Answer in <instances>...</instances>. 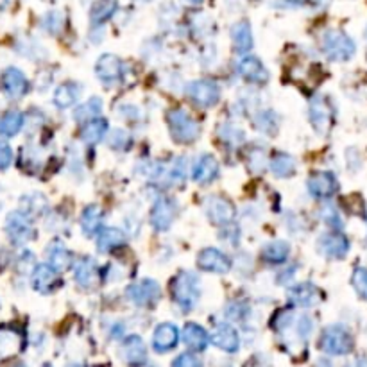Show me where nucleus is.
<instances>
[{"mask_svg":"<svg viewBox=\"0 0 367 367\" xmlns=\"http://www.w3.org/2000/svg\"><path fill=\"white\" fill-rule=\"evenodd\" d=\"M106 133H108V122H106L104 119H99V117L85 122V126H83L81 129L83 140H85V144H90V145L102 140Z\"/></svg>","mask_w":367,"mask_h":367,"instance_id":"7c9ffc66","label":"nucleus"},{"mask_svg":"<svg viewBox=\"0 0 367 367\" xmlns=\"http://www.w3.org/2000/svg\"><path fill=\"white\" fill-rule=\"evenodd\" d=\"M167 122L169 133H171L172 140L178 144H193L199 138V122L185 110H171L167 113Z\"/></svg>","mask_w":367,"mask_h":367,"instance_id":"f03ea898","label":"nucleus"},{"mask_svg":"<svg viewBox=\"0 0 367 367\" xmlns=\"http://www.w3.org/2000/svg\"><path fill=\"white\" fill-rule=\"evenodd\" d=\"M75 282L83 289H93L99 282V267L92 258H81L74 269Z\"/></svg>","mask_w":367,"mask_h":367,"instance_id":"4be33fe9","label":"nucleus"},{"mask_svg":"<svg viewBox=\"0 0 367 367\" xmlns=\"http://www.w3.org/2000/svg\"><path fill=\"white\" fill-rule=\"evenodd\" d=\"M321 47H323V52L326 54L328 60L331 61H348L355 56L356 52L355 41L342 31L335 29L326 31L323 34Z\"/></svg>","mask_w":367,"mask_h":367,"instance_id":"7ed1b4c3","label":"nucleus"},{"mask_svg":"<svg viewBox=\"0 0 367 367\" xmlns=\"http://www.w3.org/2000/svg\"><path fill=\"white\" fill-rule=\"evenodd\" d=\"M58 269L52 267L50 264H41L36 265L31 276V283H33V289L40 294H50L60 287V275H58Z\"/></svg>","mask_w":367,"mask_h":367,"instance_id":"9d476101","label":"nucleus"},{"mask_svg":"<svg viewBox=\"0 0 367 367\" xmlns=\"http://www.w3.org/2000/svg\"><path fill=\"white\" fill-rule=\"evenodd\" d=\"M185 92L188 95V99L196 106H201V108H212L220 99L219 85L213 81H208V79H199V81L188 83L185 86Z\"/></svg>","mask_w":367,"mask_h":367,"instance_id":"20e7f679","label":"nucleus"},{"mask_svg":"<svg viewBox=\"0 0 367 367\" xmlns=\"http://www.w3.org/2000/svg\"><path fill=\"white\" fill-rule=\"evenodd\" d=\"M79 93H81V88H79V85H75V83H63V85H60L56 88V92H54V104H56L58 108L61 110H67L70 108L72 104H75V100L79 99Z\"/></svg>","mask_w":367,"mask_h":367,"instance_id":"bb28decb","label":"nucleus"},{"mask_svg":"<svg viewBox=\"0 0 367 367\" xmlns=\"http://www.w3.org/2000/svg\"><path fill=\"white\" fill-rule=\"evenodd\" d=\"M289 299L294 304H299V307H314V304H317L321 301V292L312 283H301V285H296L294 289H290Z\"/></svg>","mask_w":367,"mask_h":367,"instance_id":"b1692460","label":"nucleus"},{"mask_svg":"<svg viewBox=\"0 0 367 367\" xmlns=\"http://www.w3.org/2000/svg\"><path fill=\"white\" fill-rule=\"evenodd\" d=\"M181 337H183V342H185L192 351H197V353L204 351V349L208 348V344L212 342V337L206 334V330L196 323L185 324V328H183L181 331Z\"/></svg>","mask_w":367,"mask_h":367,"instance_id":"412c9836","label":"nucleus"},{"mask_svg":"<svg viewBox=\"0 0 367 367\" xmlns=\"http://www.w3.org/2000/svg\"><path fill=\"white\" fill-rule=\"evenodd\" d=\"M321 348L328 355H348L353 349V337L344 326H330L321 337Z\"/></svg>","mask_w":367,"mask_h":367,"instance_id":"39448f33","label":"nucleus"},{"mask_svg":"<svg viewBox=\"0 0 367 367\" xmlns=\"http://www.w3.org/2000/svg\"><path fill=\"white\" fill-rule=\"evenodd\" d=\"M124 244H126V233L119 228H102L97 233V249L102 255H108L113 249L120 248Z\"/></svg>","mask_w":367,"mask_h":367,"instance_id":"5701e85b","label":"nucleus"},{"mask_svg":"<svg viewBox=\"0 0 367 367\" xmlns=\"http://www.w3.org/2000/svg\"><path fill=\"white\" fill-rule=\"evenodd\" d=\"M323 217H324V220H326L328 224H331V226L337 228V230L342 226L341 219H339V213L335 212L334 208H326V210H324V213H323Z\"/></svg>","mask_w":367,"mask_h":367,"instance_id":"79ce46f5","label":"nucleus"},{"mask_svg":"<svg viewBox=\"0 0 367 367\" xmlns=\"http://www.w3.org/2000/svg\"><path fill=\"white\" fill-rule=\"evenodd\" d=\"M117 8H119L117 0H97L95 4L92 6V11H90V20H92L95 26L108 22V20L117 13Z\"/></svg>","mask_w":367,"mask_h":367,"instance_id":"2f4dec72","label":"nucleus"},{"mask_svg":"<svg viewBox=\"0 0 367 367\" xmlns=\"http://www.w3.org/2000/svg\"><path fill=\"white\" fill-rule=\"evenodd\" d=\"M122 351L124 360H127L129 363H142L145 360V355H147V349H145L144 341L137 335H131L126 341L122 342Z\"/></svg>","mask_w":367,"mask_h":367,"instance_id":"393cba45","label":"nucleus"},{"mask_svg":"<svg viewBox=\"0 0 367 367\" xmlns=\"http://www.w3.org/2000/svg\"><path fill=\"white\" fill-rule=\"evenodd\" d=\"M231 40L238 52H249L252 48V33L248 22H237L231 27Z\"/></svg>","mask_w":367,"mask_h":367,"instance_id":"cd10ccee","label":"nucleus"},{"mask_svg":"<svg viewBox=\"0 0 367 367\" xmlns=\"http://www.w3.org/2000/svg\"><path fill=\"white\" fill-rule=\"evenodd\" d=\"M331 120H334V113H331V108L328 106L326 99L316 97L310 104V122L314 129L319 134H324L330 129Z\"/></svg>","mask_w":367,"mask_h":367,"instance_id":"dca6fc26","label":"nucleus"},{"mask_svg":"<svg viewBox=\"0 0 367 367\" xmlns=\"http://www.w3.org/2000/svg\"><path fill=\"white\" fill-rule=\"evenodd\" d=\"M100 226H102V210L95 204H90L83 210L81 216V228L86 235H95L100 231Z\"/></svg>","mask_w":367,"mask_h":367,"instance_id":"c85d7f7f","label":"nucleus"},{"mask_svg":"<svg viewBox=\"0 0 367 367\" xmlns=\"http://www.w3.org/2000/svg\"><path fill=\"white\" fill-rule=\"evenodd\" d=\"M2 86L13 99H20L29 92V81H27L26 74L15 67H9L2 72Z\"/></svg>","mask_w":367,"mask_h":367,"instance_id":"f3484780","label":"nucleus"},{"mask_svg":"<svg viewBox=\"0 0 367 367\" xmlns=\"http://www.w3.org/2000/svg\"><path fill=\"white\" fill-rule=\"evenodd\" d=\"M317 249L321 255L328 256V258L341 260L348 255L349 251V240L344 235L331 231V233H324L317 242Z\"/></svg>","mask_w":367,"mask_h":367,"instance_id":"f8f14e48","label":"nucleus"},{"mask_svg":"<svg viewBox=\"0 0 367 367\" xmlns=\"http://www.w3.org/2000/svg\"><path fill=\"white\" fill-rule=\"evenodd\" d=\"M204 210H206V216L210 219V223H213L216 226H228L231 220L235 219L237 212H235V206L231 204V201H228L223 196H210L204 201Z\"/></svg>","mask_w":367,"mask_h":367,"instance_id":"0eeeda50","label":"nucleus"},{"mask_svg":"<svg viewBox=\"0 0 367 367\" xmlns=\"http://www.w3.org/2000/svg\"><path fill=\"white\" fill-rule=\"evenodd\" d=\"M160 285L154 280H142L127 287V297L138 307H149L160 299Z\"/></svg>","mask_w":367,"mask_h":367,"instance_id":"1a4fd4ad","label":"nucleus"},{"mask_svg":"<svg viewBox=\"0 0 367 367\" xmlns=\"http://www.w3.org/2000/svg\"><path fill=\"white\" fill-rule=\"evenodd\" d=\"M237 72L245 81L255 83V85H265L269 81V72L264 63L255 56H244L237 63Z\"/></svg>","mask_w":367,"mask_h":367,"instance_id":"ddd939ff","label":"nucleus"},{"mask_svg":"<svg viewBox=\"0 0 367 367\" xmlns=\"http://www.w3.org/2000/svg\"><path fill=\"white\" fill-rule=\"evenodd\" d=\"M269 167H271L272 174L278 176V178H290L296 172V161H294L292 156L278 152L271 160Z\"/></svg>","mask_w":367,"mask_h":367,"instance_id":"473e14b6","label":"nucleus"},{"mask_svg":"<svg viewBox=\"0 0 367 367\" xmlns=\"http://www.w3.org/2000/svg\"><path fill=\"white\" fill-rule=\"evenodd\" d=\"M6 233L11 238L13 244L22 245L26 242L33 240L34 237V226L31 217L27 216V212H11L6 219Z\"/></svg>","mask_w":367,"mask_h":367,"instance_id":"423d86ee","label":"nucleus"},{"mask_svg":"<svg viewBox=\"0 0 367 367\" xmlns=\"http://www.w3.org/2000/svg\"><path fill=\"white\" fill-rule=\"evenodd\" d=\"M179 342V331L174 324L164 323L156 328L154 334H152V348L160 353H167L171 349L176 348V344Z\"/></svg>","mask_w":367,"mask_h":367,"instance_id":"a211bd4d","label":"nucleus"},{"mask_svg":"<svg viewBox=\"0 0 367 367\" xmlns=\"http://www.w3.org/2000/svg\"><path fill=\"white\" fill-rule=\"evenodd\" d=\"M127 134L124 133V131L120 129H115L112 133V140H110V145H112L113 149H124L127 145Z\"/></svg>","mask_w":367,"mask_h":367,"instance_id":"ea45409f","label":"nucleus"},{"mask_svg":"<svg viewBox=\"0 0 367 367\" xmlns=\"http://www.w3.org/2000/svg\"><path fill=\"white\" fill-rule=\"evenodd\" d=\"M199 282L192 272L183 271L172 278L171 296L183 312H190L196 308L197 301H199Z\"/></svg>","mask_w":367,"mask_h":367,"instance_id":"f257e3e1","label":"nucleus"},{"mask_svg":"<svg viewBox=\"0 0 367 367\" xmlns=\"http://www.w3.org/2000/svg\"><path fill=\"white\" fill-rule=\"evenodd\" d=\"M197 267L206 272H217L223 275L231 269V260L223 251L213 248H206L197 256Z\"/></svg>","mask_w":367,"mask_h":367,"instance_id":"9b49d317","label":"nucleus"},{"mask_svg":"<svg viewBox=\"0 0 367 367\" xmlns=\"http://www.w3.org/2000/svg\"><path fill=\"white\" fill-rule=\"evenodd\" d=\"M289 252H290V245L287 244L285 240H275V242H269L267 245L264 248L262 251V256L267 264H285L287 258H289Z\"/></svg>","mask_w":367,"mask_h":367,"instance_id":"c756f323","label":"nucleus"},{"mask_svg":"<svg viewBox=\"0 0 367 367\" xmlns=\"http://www.w3.org/2000/svg\"><path fill=\"white\" fill-rule=\"evenodd\" d=\"M122 61L117 56H113V54H104V56H100L95 63L97 78L102 83H106V85L120 81V79H122Z\"/></svg>","mask_w":367,"mask_h":367,"instance_id":"2eb2a0df","label":"nucleus"},{"mask_svg":"<svg viewBox=\"0 0 367 367\" xmlns=\"http://www.w3.org/2000/svg\"><path fill=\"white\" fill-rule=\"evenodd\" d=\"M351 283L355 292L358 294L362 299H367V269L366 267H356L353 271Z\"/></svg>","mask_w":367,"mask_h":367,"instance_id":"e433bc0d","label":"nucleus"},{"mask_svg":"<svg viewBox=\"0 0 367 367\" xmlns=\"http://www.w3.org/2000/svg\"><path fill=\"white\" fill-rule=\"evenodd\" d=\"M8 4H9V0H0V11L8 8Z\"/></svg>","mask_w":367,"mask_h":367,"instance_id":"37998d69","label":"nucleus"},{"mask_svg":"<svg viewBox=\"0 0 367 367\" xmlns=\"http://www.w3.org/2000/svg\"><path fill=\"white\" fill-rule=\"evenodd\" d=\"M100 108H102V102H100V99H90L85 106H81V108L75 112V119L83 124L88 122V120L95 119V117L100 115Z\"/></svg>","mask_w":367,"mask_h":367,"instance_id":"f704fd0d","label":"nucleus"},{"mask_svg":"<svg viewBox=\"0 0 367 367\" xmlns=\"http://www.w3.org/2000/svg\"><path fill=\"white\" fill-rule=\"evenodd\" d=\"M45 31H48L50 34H60L61 29L65 27V16L60 11H50L43 16V22H41Z\"/></svg>","mask_w":367,"mask_h":367,"instance_id":"c9c22d12","label":"nucleus"},{"mask_svg":"<svg viewBox=\"0 0 367 367\" xmlns=\"http://www.w3.org/2000/svg\"><path fill=\"white\" fill-rule=\"evenodd\" d=\"M212 342L217 348L228 353H237L240 349V337H238L237 330L226 323L217 324L216 331L212 335Z\"/></svg>","mask_w":367,"mask_h":367,"instance_id":"6ab92c4d","label":"nucleus"},{"mask_svg":"<svg viewBox=\"0 0 367 367\" xmlns=\"http://www.w3.org/2000/svg\"><path fill=\"white\" fill-rule=\"evenodd\" d=\"M48 264L58 271H67L72 265V255L61 242H52L47 248Z\"/></svg>","mask_w":367,"mask_h":367,"instance_id":"a878e982","label":"nucleus"},{"mask_svg":"<svg viewBox=\"0 0 367 367\" xmlns=\"http://www.w3.org/2000/svg\"><path fill=\"white\" fill-rule=\"evenodd\" d=\"M292 319H294V314L290 310H278L275 314V317H272L271 324L276 328V330H287V328L292 324Z\"/></svg>","mask_w":367,"mask_h":367,"instance_id":"4c0bfd02","label":"nucleus"},{"mask_svg":"<svg viewBox=\"0 0 367 367\" xmlns=\"http://www.w3.org/2000/svg\"><path fill=\"white\" fill-rule=\"evenodd\" d=\"M339 188L337 178L331 172H316L308 178V192L317 199H328Z\"/></svg>","mask_w":367,"mask_h":367,"instance_id":"4468645a","label":"nucleus"},{"mask_svg":"<svg viewBox=\"0 0 367 367\" xmlns=\"http://www.w3.org/2000/svg\"><path fill=\"white\" fill-rule=\"evenodd\" d=\"M178 216V204L171 197H160L152 206L151 224L156 231H165L172 226Z\"/></svg>","mask_w":367,"mask_h":367,"instance_id":"6e6552de","label":"nucleus"},{"mask_svg":"<svg viewBox=\"0 0 367 367\" xmlns=\"http://www.w3.org/2000/svg\"><path fill=\"white\" fill-rule=\"evenodd\" d=\"M217 176H219V161H217L216 156H201L192 172L193 181L199 183V185H208V183H212Z\"/></svg>","mask_w":367,"mask_h":367,"instance_id":"aec40b11","label":"nucleus"},{"mask_svg":"<svg viewBox=\"0 0 367 367\" xmlns=\"http://www.w3.org/2000/svg\"><path fill=\"white\" fill-rule=\"evenodd\" d=\"M13 164V149L8 144L0 142V171H6Z\"/></svg>","mask_w":367,"mask_h":367,"instance_id":"58836bf2","label":"nucleus"},{"mask_svg":"<svg viewBox=\"0 0 367 367\" xmlns=\"http://www.w3.org/2000/svg\"><path fill=\"white\" fill-rule=\"evenodd\" d=\"M23 127V113L13 112L6 113L2 119H0V134L4 137H15V134L20 133V129Z\"/></svg>","mask_w":367,"mask_h":367,"instance_id":"72a5a7b5","label":"nucleus"},{"mask_svg":"<svg viewBox=\"0 0 367 367\" xmlns=\"http://www.w3.org/2000/svg\"><path fill=\"white\" fill-rule=\"evenodd\" d=\"M172 363H174V366H185V367H188V366H199L201 360L197 358V356L193 355V353H185V355L178 356V358H176Z\"/></svg>","mask_w":367,"mask_h":367,"instance_id":"a19ab883","label":"nucleus"}]
</instances>
